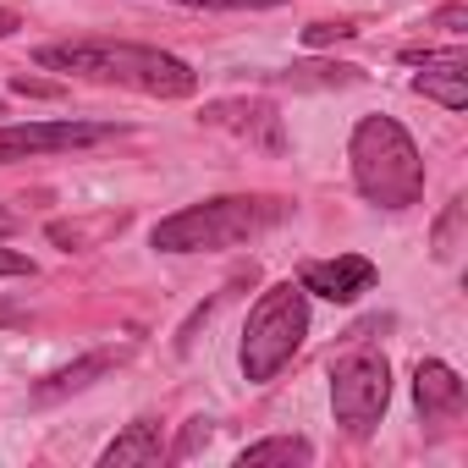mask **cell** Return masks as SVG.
<instances>
[{
    "mask_svg": "<svg viewBox=\"0 0 468 468\" xmlns=\"http://www.w3.org/2000/svg\"><path fill=\"white\" fill-rule=\"evenodd\" d=\"M34 61L45 72H67V78H89V83H116V89H138L149 100H187L198 89V72L160 50V45H127V39H67V45H39Z\"/></svg>",
    "mask_w": 468,
    "mask_h": 468,
    "instance_id": "cell-1",
    "label": "cell"
},
{
    "mask_svg": "<svg viewBox=\"0 0 468 468\" xmlns=\"http://www.w3.org/2000/svg\"><path fill=\"white\" fill-rule=\"evenodd\" d=\"M287 198H271V193H220V198H198L165 220H154L149 243L160 254H220V249H238V243H254L260 231L282 226L287 220Z\"/></svg>",
    "mask_w": 468,
    "mask_h": 468,
    "instance_id": "cell-2",
    "label": "cell"
},
{
    "mask_svg": "<svg viewBox=\"0 0 468 468\" xmlns=\"http://www.w3.org/2000/svg\"><path fill=\"white\" fill-rule=\"evenodd\" d=\"M347 165L375 209H408L424 198V160L397 116H364L347 138Z\"/></svg>",
    "mask_w": 468,
    "mask_h": 468,
    "instance_id": "cell-3",
    "label": "cell"
},
{
    "mask_svg": "<svg viewBox=\"0 0 468 468\" xmlns=\"http://www.w3.org/2000/svg\"><path fill=\"white\" fill-rule=\"evenodd\" d=\"M309 336V292L298 282H276L254 309H249V325H243V347H238V364H243V380L249 386H271L292 353L303 347Z\"/></svg>",
    "mask_w": 468,
    "mask_h": 468,
    "instance_id": "cell-4",
    "label": "cell"
},
{
    "mask_svg": "<svg viewBox=\"0 0 468 468\" xmlns=\"http://www.w3.org/2000/svg\"><path fill=\"white\" fill-rule=\"evenodd\" d=\"M386 402H391V364H386V353L358 347V353H347L331 369V413H336V424L347 435L364 441L386 419Z\"/></svg>",
    "mask_w": 468,
    "mask_h": 468,
    "instance_id": "cell-5",
    "label": "cell"
},
{
    "mask_svg": "<svg viewBox=\"0 0 468 468\" xmlns=\"http://www.w3.org/2000/svg\"><path fill=\"white\" fill-rule=\"evenodd\" d=\"M127 127L116 122H17L6 127L0 122V165H17V160H39V154H72V149H94V144H111L122 138Z\"/></svg>",
    "mask_w": 468,
    "mask_h": 468,
    "instance_id": "cell-6",
    "label": "cell"
},
{
    "mask_svg": "<svg viewBox=\"0 0 468 468\" xmlns=\"http://www.w3.org/2000/svg\"><path fill=\"white\" fill-rule=\"evenodd\" d=\"M408 67H424L413 78V89L446 111H468V50H402Z\"/></svg>",
    "mask_w": 468,
    "mask_h": 468,
    "instance_id": "cell-7",
    "label": "cell"
},
{
    "mask_svg": "<svg viewBox=\"0 0 468 468\" xmlns=\"http://www.w3.org/2000/svg\"><path fill=\"white\" fill-rule=\"evenodd\" d=\"M204 122L220 127V133H238V138H249V144H260V149H271V154L287 149L282 116H276V105H265V100H215V105H204Z\"/></svg>",
    "mask_w": 468,
    "mask_h": 468,
    "instance_id": "cell-8",
    "label": "cell"
},
{
    "mask_svg": "<svg viewBox=\"0 0 468 468\" xmlns=\"http://www.w3.org/2000/svg\"><path fill=\"white\" fill-rule=\"evenodd\" d=\"M375 260H364V254H336V260H309L303 265V276H298V287L303 292H314V298H331V303H353V298H364L369 287H375Z\"/></svg>",
    "mask_w": 468,
    "mask_h": 468,
    "instance_id": "cell-9",
    "label": "cell"
},
{
    "mask_svg": "<svg viewBox=\"0 0 468 468\" xmlns=\"http://www.w3.org/2000/svg\"><path fill=\"white\" fill-rule=\"evenodd\" d=\"M413 402H419L424 424H452L463 413V380H457V369L441 364V358H424L413 369Z\"/></svg>",
    "mask_w": 468,
    "mask_h": 468,
    "instance_id": "cell-10",
    "label": "cell"
},
{
    "mask_svg": "<svg viewBox=\"0 0 468 468\" xmlns=\"http://www.w3.org/2000/svg\"><path fill=\"white\" fill-rule=\"evenodd\" d=\"M122 358H127V347H94V353L72 358L67 369L45 375V380L34 386V402H39V408H50V402H61V397H72V391H89V386H94L100 375H111Z\"/></svg>",
    "mask_w": 468,
    "mask_h": 468,
    "instance_id": "cell-11",
    "label": "cell"
},
{
    "mask_svg": "<svg viewBox=\"0 0 468 468\" xmlns=\"http://www.w3.org/2000/svg\"><path fill=\"white\" fill-rule=\"evenodd\" d=\"M165 457V441H160V424L154 419H133L105 452H100V468H149Z\"/></svg>",
    "mask_w": 468,
    "mask_h": 468,
    "instance_id": "cell-12",
    "label": "cell"
},
{
    "mask_svg": "<svg viewBox=\"0 0 468 468\" xmlns=\"http://www.w3.org/2000/svg\"><path fill=\"white\" fill-rule=\"evenodd\" d=\"M265 463H314V446L303 435H271L238 452V468H265Z\"/></svg>",
    "mask_w": 468,
    "mask_h": 468,
    "instance_id": "cell-13",
    "label": "cell"
},
{
    "mask_svg": "<svg viewBox=\"0 0 468 468\" xmlns=\"http://www.w3.org/2000/svg\"><path fill=\"white\" fill-rule=\"evenodd\" d=\"M457 220H463V198H452V204H446V215H441V226H435V260H452V254H457V249H452Z\"/></svg>",
    "mask_w": 468,
    "mask_h": 468,
    "instance_id": "cell-14",
    "label": "cell"
},
{
    "mask_svg": "<svg viewBox=\"0 0 468 468\" xmlns=\"http://www.w3.org/2000/svg\"><path fill=\"white\" fill-rule=\"evenodd\" d=\"M176 6H198V12H265V6H287V0H176Z\"/></svg>",
    "mask_w": 468,
    "mask_h": 468,
    "instance_id": "cell-15",
    "label": "cell"
},
{
    "mask_svg": "<svg viewBox=\"0 0 468 468\" xmlns=\"http://www.w3.org/2000/svg\"><path fill=\"white\" fill-rule=\"evenodd\" d=\"M353 34H358L353 23H309V28H303V45L320 50V45H336V39H353Z\"/></svg>",
    "mask_w": 468,
    "mask_h": 468,
    "instance_id": "cell-16",
    "label": "cell"
},
{
    "mask_svg": "<svg viewBox=\"0 0 468 468\" xmlns=\"http://www.w3.org/2000/svg\"><path fill=\"white\" fill-rule=\"evenodd\" d=\"M204 441H209V419H193V424L182 430V441L171 446V457H193V452H198Z\"/></svg>",
    "mask_w": 468,
    "mask_h": 468,
    "instance_id": "cell-17",
    "label": "cell"
},
{
    "mask_svg": "<svg viewBox=\"0 0 468 468\" xmlns=\"http://www.w3.org/2000/svg\"><path fill=\"white\" fill-rule=\"evenodd\" d=\"M6 276H34V260L6 249V238H0V282H6Z\"/></svg>",
    "mask_w": 468,
    "mask_h": 468,
    "instance_id": "cell-18",
    "label": "cell"
},
{
    "mask_svg": "<svg viewBox=\"0 0 468 468\" xmlns=\"http://www.w3.org/2000/svg\"><path fill=\"white\" fill-rule=\"evenodd\" d=\"M435 23H441L446 34H463V23H468V6H446V12H441Z\"/></svg>",
    "mask_w": 468,
    "mask_h": 468,
    "instance_id": "cell-19",
    "label": "cell"
},
{
    "mask_svg": "<svg viewBox=\"0 0 468 468\" xmlns=\"http://www.w3.org/2000/svg\"><path fill=\"white\" fill-rule=\"evenodd\" d=\"M23 320H28V309H23V303H12L6 292H0V325H23Z\"/></svg>",
    "mask_w": 468,
    "mask_h": 468,
    "instance_id": "cell-20",
    "label": "cell"
},
{
    "mask_svg": "<svg viewBox=\"0 0 468 468\" xmlns=\"http://www.w3.org/2000/svg\"><path fill=\"white\" fill-rule=\"evenodd\" d=\"M17 28H23V17H17V12H6V6H0V39H12Z\"/></svg>",
    "mask_w": 468,
    "mask_h": 468,
    "instance_id": "cell-21",
    "label": "cell"
},
{
    "mask_svg": "<svg viewBox=\"0 0 468 468\" xmlns=\"http://www.w3.org/2000/svg\"><path fill=\"white\" fill-rule=\"evenodd\" d=\"M12 231H17V215H12V209H0V238H12Z\"/></svg>",
    "mask_w": 468,
    "mask_h": 468,
    "instance_id": "cell-22",
    "label": "cell"
},
{
    "mask_svg": "<svg viewBox=\"0 0 468 468\" xmlns=\"http://www.w3.org/2000/svg\"><path fill=\"white\" fill-rule=\"evenodd\" d=\"M0 116H6V100H0Z\"/></svg>",
    "mask_w": 468,
    "mask_h": 468,
    "instance_id": "cell-23",
    "label": "cell"
}]
</instances>
